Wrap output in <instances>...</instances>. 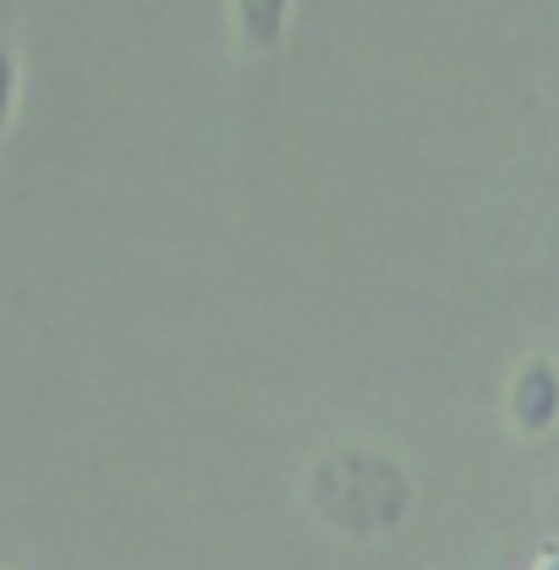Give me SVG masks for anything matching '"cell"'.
<instances>
[{
  "label": "cell",
  "instance_id": "7a4b0ae2",
  "mask_svg": "<svg viewBox=\"0 0 559 570\" xmlns=\"http://www.w3.org/2000/svg\"><path fill=\"white\" fill-rule=\"evenodd\" d=\"M510 423L521 433H549L559 423V367L549 356H527L510 379Z\"/></svg>",
  "mask_w": 559,
  "mask_h": 570
},
{
  "label": "cell",
  "instance_id": "3957f363",
  "mask_svg": "<svg viewBox=\"0 0 559 570\" xmlns=\"http://www.w3.org/2000/svg\"><path fill=\"white\" fill-rule=\"evenodd\" d=\"M285 6L291 0H236V22H242L247 50H275L280 33H285Z\"/></svg>",
  "mask_w": 559,
  "mask_h": 570
},
{
  "label": "cell",
  "instance_id": "277c9868",
  "mask_svg": "<svg viewBox=\"0 0 559 570\" xmlns=\"http://www.w3.org/2000/svg\"><path fill=\"white\" fill-rule=\"evenodd\" d=\"M11 99H17V61H11V45L0 39V138H6V121H11Z\"/></svg>",
  "mask_w": 559,
  "mask_h": 570
},
{
  "label": "cell",
  "instance_id": "5b68a950",
  "mask_svg": "<svg viewBox=\"0 0 559 570\" xmlns=\"http://www.w3.org/2000/svg\"><path fill=\"white\" fill-rule=\"evenodd\" d=\"M532 570H559V543H549V549H543V560H538Z\"/></svg>",
  "mask_w": 559,
  "mask_h": 570
},
{
  "label": "cell",
  "instance_id": "6da1fadb",
  "mask_svg": "<svg viewBox=\"0 0 559 570\" xmlns=\"http://www.w3.org/2000/svg\"><path fill=\"white\" fill-rule=\"evenodd\" d=\"M313 510L351 538H379L390 527H401L406 504H412V483L406 472L379 455V450H335L313 466V483H307Z\"/></svg>",
  "mask_w": 559,
  "mask_h": 570
}]
</instances>
